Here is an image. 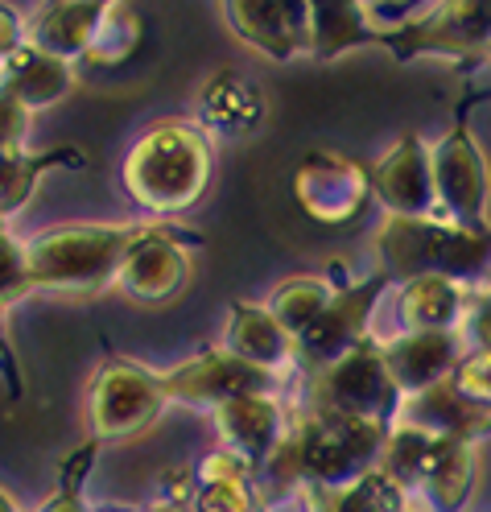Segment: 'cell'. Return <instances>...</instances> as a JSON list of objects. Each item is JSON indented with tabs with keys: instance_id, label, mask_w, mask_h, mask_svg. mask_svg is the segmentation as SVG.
<instances>
[{
	"instance_id": "obj_1",
	"label": "cell",
	"mask_w": 491,
	"mask_h": 512,
	"mask_svg": "<svg viewBox=\"0 0 491 512\" xmlns=\"http://www.w3.org/2000/svg\"><path fill=\"white\" fill-rule=\"evenodd\" d=\"M384 422L372 418H347V413L331 409H306L298 422L285 430L277 451L265 459V471L277 484V492H298L306 484L314 488H343L355 484L359 475L380 467L384 442H388Z\"/></svg>"
},
{
	"instance_id": "obj_2",
	"label": "cell",
	"mask_w": 491,
	"mask_h": 512,
	"mask_svg": "<svg viewBox=\"0 0 491 512\" xmlns=\"http://www.w3.org/2000/svg\"><path fill=\"white\" fill-rule=\"evenodd\" d=\"M153 223H58L25 244L29 277L42 290L95 294L116 285L124 256L133 252Z\"/></svg>"
},
{
	"instance_id": "obj_3",
	"label": "cell",
	"mask_w": 491,
	"mask_h": 512,
	"mask_svg": "<svg viewBox=\"0 0 491 512\" xmlns=\"http://www.w3.org/2000/svg\"><path fill=\"white\" fill-rule=\"evenodd\" d=\"M211 182V141L194 124H153L124 157V190L153 215L199 203Z\"/></svg>"
},
{
	"instance_id": "obj_4",
	"label": "cell",
	"mask_w": 491,
	"mask_h": 512,
	"mask_svg": "<svg viewBox=\"0 0 491 512\" xmlns=\"http://www.w3.org/2000/svg\"><path fill=\"white\" fill-rule=\"evenodd\" d=\"M384 252V273L388 277H475L491 261V240L463 232V228H442L438 219H392L380 240Z\"/></svg>"
},
{
	"instance_id": "obj_5",
	"label": "cell",
	"mask_w": 491,
	"mask_h": 512,
	"mask_svg": "<svg viewBox=\"0 0 491 512\" xmlns=\"http://www.w3.org/2000/svg\"><path fill=\"white\" fill-rule=\"evenodd\" d=\"M166 389L161 376L133 364V360H108L95 372L87 389V426L95 442H124L137 438L157 422V413L166 409Z\"/></svg>"
},
{
	"instance_id": "obj_6",
	"label": "cell",
	"mask_w": 491,
	"mask_h": 512,
	"mask_svg": "<svg viewBox=\"0 0 491 512\" xmlns=\"http://www.w3.org/2000/svg\"><path fill=\"white\" fill-rule=\"evenodd\" d=\"M401 389L392 384L388 364L380 343H359L355 351H347L343 360H335L331 368L314 372L310 384V409H331V413H347V418H372L392 426L401 413Z\"/></svg>"
},
{
	"instance_id": "obj_7",
	"label": "cell",
	"mask_w": 491,
	"mask_h": 512,
	"mask_svg": "<svg viewBox=\"0 0 491 512\" xmlns=\"http://www.w3.org/2000/svg\"><path fill=\"white\" fill-rule=\"evenodd\" d=\"M277 376L244 364L232 351H207V356H194L186 364H178L174 372L161 376V389H166V401H182V405H207L219 409L223 401L244 397V393H273Z\"/></svg>"
},
{
	"instance_id": "obj_8",
	"label": "cell",
	"mask_w": 491,
	"mask_h": 512,
	"mask_svg": "<svg viewBox=\"0 0 491 512\" xmlns=\"http://www.w3.org/2000/svg\"><path fill=\"white\" fill-rule=\"evenodd\" d=\"M186 244H199V236L166 228V223H153V232L124 256L116 285L133 302H170L190 277Z\"/></svg>"
},
{
	"instance_id": "obj_9",
	"label": "cell",
	"mask_w": 491,
	"mask_h": 512,
	"mask_svg": "<svg viewBox=\"0 0 491 512\" xmlns=\"http://www.w3.org/2000/svg\"><path fill=\"white\" fill-rule=\"evenodd\" d=\"M388 273L355 285V290L339 294L326 302V310L314 318V323L306 327V335L298 339V360L310 368V372H322L331 368L335 360H343L347 351H355L359 343H364V331H368V314H372V302L380 298Z\"/></svg>"
},
{
	"instance_id": "obj_10",
	"label": "cell",
	"mask_w": 491,
	"mask_h": 512,
	"mask_svg": "<svg viewBox=\"0 0 491 512\" xmlns=\"http://www.w3.org/2000/svg\"><path fill=\"white\" fill-rule=\"evenodd\" d=\"M392 384L401 389V397H417L425 389L442 384L454 364L463 360V343L458 331H409L405 339L380 347Z\"/></svg>"
},
{
	"instance_id": "obj_11",
	"label": "cell",
	"mask_w": 491,
	"mask_h": 512,
	"mask_svg": "<svg viewBox=\"0 0 491 512\" xmlns=\"http://www.w3.org/2000/svg\"><path fill=\"white\" fill-rule=\"evenodd\" d=\"M215 430L227 451L244 455L252 467H265V459L285 438V413L273 393H244L215 409Z\"/></svg>"
},
{
	"instance_id": "obj_12",
	"label": "cell",
	"mask_w": 491,
	"mask_h": 512,
	"mask_svg": "<svg viewBox=\"0 0 491 512\" xmlns=\"http://www.w3.org/2000/svg\"><path fill=\"white\" fill-rule=\"evenodd\" d=\"M223 5L236 34L273 58H289L306 42V0H223Z\"/></svg>"
},
{
	"instance_id": "obj_13",
	"label": "cell",
	"mask_w": 491,
	"mask_h": 512,
	"mask_svg": "<svg viewBox=\"0 0 491 512\" xmlns=\"http://www.w3.org/2000/svg\"><path fill=\"white\" fill-rule=\"evenodd\" d=\"M364 170L343 162V157L335 153H314L310 162L298 170V178H293V195H298V203L314 215V219H347L359 199H364Z\"/></svg>"
},
{
	"instance_id": "obj_14",
	"label": "cell",
	"mask_w": 491,
	"mask_h": 512,
	"mask_svg": "<svg viewBox=\"0 0 491 512\" xmlns=\"http://www.w3.org/2000/svg\"><path fill=\"white\" fill-rule=\"evenodd\" d=\"M223 351H232V356H240L244 364H256L273 376H281L285 364L298 360V343L281 331V323L269 314V306H248V302L232 306Z\"/></svg>"
},
{
	"instance_id": "obj_15",
	"label": "cell",
	"mask_w": 491,
	"mask_h": 512,
	"mask_svg": "<svg viewBox=\"0 0 491 512\" xmlns=\"http://www.w3.org/2000/svg\"><path fill=\"white\" fill-rule=\"evenodd\" d=\"M376 190L388 207H397L401 215H425L434 203V170L430 157H425V145L405 137L397 149H392L384 162L376 166Z\"/></svg>"
},
{
	"instance_id": "obj_16",
	"label": "cell",
	"mask_w": 491,
	"mask_h": 512,
	"mask_svg": "<svg viewBox=\"0 0 491 512\" xmlns=\"http://www.w3.org/2000/svg\"><path fill=\"white\" fill-rule=\"evenodd\" d=\"M100 5H83V0H50V5L25 25V42L38 46L62 62L87 58V46L100 25Z\"/></svg>"
},
{
	"instance_id": "obj_17",
	"label": "cell",
	"mask_w": 491,
	"mask_h": 512,
	"mask_svg": "<svg viewBox=\"0 0 491 512\" xmlns=\"http://www.w3.org/2000/svg\"><path fill=\"white\" fill-rule=\"evenodd\" d=\"M0 83H5L29 112H34V108L58 104L62 95L71 91L75 75H71V62H62V58H54V54L25 42L5 67H0Z\"/></svg>"
},
{
	"instance_id": "obj_18",
	"label": "cell",
	"mask_w": 491,
	"mask_h": 512,
	"mask_svg": "<svg viewBox=\"0 0 491 512\" xmlns=\"http://www.w3.org/2000/svg\"><path fill=\"white\" fill-rule=\"evenodd\" d=\"M475 484V442L471 438H442L434 442V455L425 463L421 492L434 512H463Z\"/></svg>"
},
{
	"instance_id": "obj_19",
	"label": "cell",
	"mask_w": 491,
	"mask_h": 512,
	"mask_svg": "<svg viewBox=\"0 0 491 512\" xmlns=\"http://www.w3.org/2000/svg\"><path fill=\"white\" fill-rule=\"evenodd\" d=\"M298 496L306 500V512H405L409 508V496L392 484L380 467L343 488L306 484V488H298Z\"/></svg>"
},
{
	"instance_id": "obj_20",
	"label": "cell",
	"mask_w": 491,
	"mask_h": 512,
	"mask_svg": "<svg viewBox=\"0 0 491 512\" xmlns=\"http://www.w3.org/2000/svg\"><path fill=\"white\" fill-rule=\"evenodd\" d=\"M467 314L463 290L450 277H413L401 294V318L409 331H454V323Z\"/></svg>"
},
{
	"instance_id": "obj_21",
	"label": "cell",
	"mask_w": 491,
	"mask_h": 512,
	"mask_svg": "<svg viewBox=\"0 0 491 512\" xmlns=\"http://www.w3.org/2000/svg\"><path fill=\"white\" fill-rule=\"evenodd\" d=\"M434 186L450 211L458 215H475L479 199H483V170L475 162V153L467 145V137H446L434 162Z\"/></svg>"
},
{
	"instance_id": "obj_22",
	"label": "cell",
	"mask_w": 491,
	"mask_h": 512,
	"mask_svg": "<svg viewBox=\"0 0 491 512\" xmlns=\"http://www.w3.org/2000/svg\"><path fill=\"white\" fill-rule=\"evenodd\" d=\"M265 104H260V91L252 83H244L232 71H219L207 87H203V120L219 133H248L260 124Z\"/></svg>"
},
{
	"instance_id": "obj_23",
	"label": "cell",
	"mask_w": 491,
	"mask_h": 512,
	"mask_svg": "<svg viewBox=\"0 0 491 512\" xmlns=\"http://www.w3.org/2000/svg\"><path fill=\"white\" fill-rule=\"evenodd\" d=\"M421 46L471 50L491 42V0H446L442 13L417 34Z\"/></svg>"
},
{
	"instance_id": "obj_24",
	"label": "cell",
	"mask_w": 491,
	"mask_h": 512,
	"mask_svg": "<svg viewBox=\"0 0 491 512\" xmlns=\"http://www.w3.org/2000/svg\"><path fill=\"white\" fill-rule=\"evenodd\" d=\"M54 166H83V153L75 149H54L42 157H29V153H13V157H0V223H9L25 203L34 195V186L46 170Z\"/></svg>"
},
{
	"instance_id": "obj_25",
	"label": "cell",
	"mask_w": 491,
	"mask_h": 512,
	"mask_svg": "<svg viewBox=\"0 0 491 512\" xmlns=\"http://www.w3.org/2000/svg\"><path fill=\"white\" fill-rule=\"evenodd\" d=\"M141 38H145V25H141V13L128 9L124 0L120 5H108L100 13V25H95V38L87 46V62L91 67H124L128 58L141 50Z\"/></svg>"
},
{
	"instance_id": "obj_26",
	"label": "cell",
	"mask_w": 491,
	"mask_h": 512,
	"mask_svg": "<svg viewBox=\"0 0 491 512\" xmlns=\"http://www.w3.org/2000/svg\"><path fill=\"white\" fill-rule=\"evenodd\" d=\"M335 294L326 290L322 281H310V277H298V281H285L281 290L269 298V314L281 323V331L298 343L306 335V327L314 323V318L326 310V302H331Z\"/></svg>"
},
{
	"instance_id": "obj_27",
	"label": "cell",
	"mask_w": 491,
	"mask_h": 512,
	"mask_svg": "<svg viewBox=\"0 0 491 512\" xmlns=\"http://www.w3.org/2000/svg\"><path fill=\"white\" fill-rule=\"evenodd\" d=\"M359 5H364V0H306L310 38H314L318 54H335L364 34V13H359Z\"/></svg>"
},
{
	"instance_id": "obj_28",
	"label": "cell",
	"mask_w": 491,
	"mask_h": 512,
	"mask_svg": "<svg viewBox=\"0 0 491 512\" xmlns=\"http://www.w3.org/2000/svg\"><path fill=\"white\" fill-rule=\"evenodd\" d=\"M29 290H34V277H29L25 244L5 228V223H0V306L25 298Z\"/></svg>"
},
{
	"instance_id": "obj_29",
	"label": "cell",
	"mask_w": 491,
	"mask_h": 512,
	"mask_svg": "<svg viewBox=\"0 0 491 512\" xmlns=\"http://www.w3.org/2000/svg\"><path fill=\"white\" fill-rule=\"evenodd\" d=\"M446 384L471 405H491V351H475V356L458 360Z\"/></svg>"
},
{
	"instance_id": "obj_30",
	"label": "cell",
	"mask_w": 491,
	"mask_h": 512,
	"mask_svg": "<svg viewBox=\"0 0 491 512\" xmlns=\"http://www.w3.org/2000/svg\"><path fill=\"white\" fill-rule=\"evenodd\" d=\"M190 512H256L252 479H227V484H199Z\"/></svg>"
},
{
	"instance_id": "obj_31",
	"label": "cell",
	"mask_w": 491,
	"mask_h": 512,
	"mask_svg": "<svg viewBox=\"0 0 491 512\" xmlns=\"http://www.w3.org/2000/svg\"><path fill=\"white\" fill-rule=\"evenodd\" d=\"M25 137H29V108L0 83V157L25 153Z\"/></svg>"
},
{
	"instance_id": "obj_32",
	"label": "cell",
	"mask_w": 491,
	"mask_h": 512,
	"mask_svg": "<svg viewBox=\"0 0 491 512\" xmlns=\"http://www.w3.org/2000/svg\"><path fill=\"white\" fill-rule=\"evenodd\" d=\"M194 475H199V484H227V479H252L256 467H252L244 455L219 446V451H211L199 467H194Z\"/></svg>"
},
{
	"instance_id": "obj_33",
	"label": "cell",
	"mask_w": 491,
	"mask_h": 512,
	"mask_svg": "<svg viewBox=\"0 0 491 512\" xmlns=\"http://www.w3.org/2000/svg\"><path fill=\"white\" fill-rule=\"evenodd\" d=\"M25 46V21L17 17V9L0 5V67Z\"/></svg>"
},
{
	"instance_id": "obj_34",
	"label": "cell",
	"mask_w": 491,
	"mask_h": 512,
	"mask_svg": "<svg viewBox=\"0 0 491 512\" xmlns=\"http://www.w3.org/2000/svg\"><path fill=\"white\" fill-rule=\"evenodd\" d=\"M467 335L479 343V351H491V302H479L467 314Z\"/></svg>"
},
{
	"instance_id": "obj_35",
	"label": "cell",
	"mask_w": 491,
	"mask_h": 512,
	"mask_svg": "<svg viewBox=\"0 0 491 512\" xmlns=\"http://www.w3.org/2000/svg\"><path fill=\"white\" fill-rule=\"evenodd\" d=\"M0 368H5V376H9L13 397H21V364H17L13 347H9V339H5V306H0Z\"/></svg>"
},
{
	"instance_id": "obj_36",
	"label": "cell",
	"mask_w": 491,
	"mask_h": 512,
	"mask_svg": "<svg viewBox=\"0 0 491 512\" xmlns=\"http://www.w3.org/2000/svg\"><path fill=\"white\" fill-rule=\"evenodd\" d=\"M0 512H21V508H17V500H13L9 492H0Z\"/></svg>"
},
{
	"instance_id": "obj_37",
	"label": "cell",
	"mask_w": 491,
	"mask_h": 512,
	"mask_svg": "<svg viewBox=\"0 0 491 512\" xmlns=\"http://www.w3.org/2000/svg\"><path fill=\"white\" fill-rule=\"evenodd\" d=\"M149 512H190V508H174V504H153Z\"/></svg>"
},
{
	"instance_id": "obj_38",
	"label": "cell",
	"mask_w": 491,
	"mask_h": 512,
	"mask_svg": "<svg viewBox=\"0 0 491 512\" xmlns=\"http://www.w3.org/2000/svg\"><path fill=\"white\" fill-rule=\"evenodd\" d=\"M83 5H100V9H108V5H120V0H83Z\"/></svg>"
},
{
	"instance_id": "obj_39",
	"label": "cell",
	"mask_w": 491,
	"mask_h": 512,
	"mask_svg": "<svg viewBox=\"0 0 491 512\" xmlns=\"http://www.w3.org/2000/svg\"><path fill=\"white\" fill-rule=\"evenodd\" d=\"M95 512H124V508H95Z\"/></svg>"
},
{
	"instance_id": "obj_40",
	"label": "cell",
	"mask_w": 491,
	"mask_h": 512,
	"mask_svg": "<svg viewBox=\"0 0 491 512\" xmlns=\"http://www.w3.org/2000/svg\"><path fill=\"white\" fill-rule=\"evenodd\" d=\"M405 512H417V508H413V504H409V508H405Z\"/></svg>"
}]
</instances>
